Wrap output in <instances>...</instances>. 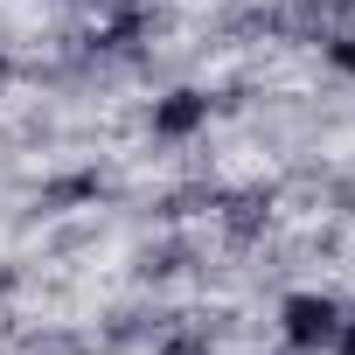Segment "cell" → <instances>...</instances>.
Instances as JSON below:
<instances>
[{"instance_id":"6da1fadb","label":"cell","mask_w":355,"mask_h":355,"mask_svg":"<svg viewBox=\"0 0 355 355\" xmlns=\"http://www.w3.org/2000/svg\"><path fill=\"white\" fill-rule=\"evenodd\" d=\"M334 56H341V70H355V35H348V42H341Z\"/></svg>"}]
</instances>
